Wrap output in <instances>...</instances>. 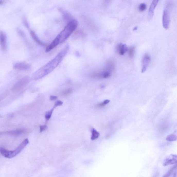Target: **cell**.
<instances>
[{
  "label": "cell",
  "instance_id": "obj_1",
  "mask_svg": "<svg viewBox=\"0 0 177 177\" xmlns=\"http://www.w3.org/2000/svg\"><path fill=\"white\" fill-rule=\"evenodd\" d=\"M69 49L68 45L64 47L50 62L33 73L32 77V80H39L53 71L63 61L69 52Z\"/></svg>",
  "mask_w": 177,
  "mask_h": 177
},
{
  "label": "cell",
  "instance_id": "obj_2",
  "mask_svg": "<svg viewBox=\"0 0 177 177\" xmlns=\"http://www.w3.org/2000/svg\"><path fill=\"white\" fill-rule=\"evenodd\" d=\"M78 25V22L75 20L70 21L63 31L55 38L46 49V52H49L59 44L65 41L76 30Z\"/></svg>",
  "mask_w": 177,
  "mask_h": 177
},
{
  "label": "cell",
  "instance_id": "obj_3",
  "mask_svg": "<svg viewBox=\"0 0 177 177\" xmlns=\"http://www.w3.org/2000/svg\"><path fill=\"white\" fill-rule=\"evenodd\" d=\"M29 143L28 139L23 141L15 149L14 151H9L3 148H0V153L3 156L8 158H12L16 156Z\"/></svg>",
  "mask_w": 177,
  "mask_h": 177
},
{
  "label": "cell",
  "instance_id": "obj_4",
  "mask_svg": "<svg viewBox=\"0 0 177 177\" xmlns=\"http://www.w3.org/2000/svg\"><path fill=\"white\" fill-rule=\"evenodd\" d=\"M170 22V14L169 7L167 6L164 10L162 17V24L165 29H169Z\"/></svg>",
  "mask_w": 177,
  "mask_h": 177
},
{
  "label": "cell",
  "instance_id": "obj_5",
  "mask_svg": "<svg viewBox=\"0 0 177 177\" xmlns=\"http://www.w3.org/2000/svg\"><path fill=\"white\" fill-rule=\"evenodd\" d=\"M30 78L29 76H26L20 79L12 88V90L13 92H16L21 90L24 86L26 85L29 82Z\"/></svg>",
  "mask_w": 177,
  "mask_h": 177
},
{
  "label": "cell",
  "instance_id": "obj_6",
  "mask_svg": "<svg viewBox=\"0 0 177 177\" xmlns=\"http://www.w3.org/2000/svg\"><path fill=\"white\" fill-rule=\"evenodd\" d=\"M0 47L2 51L4 52L6 51L7 48V36L6 33L2 31H0Z\"/></svg>",
  "mask_w": 177,
  "mask_h": 177
},
{
  "label": "cell",
  "instance_id": "obj_7",
  "mask_svg": "<svg viewBox=\"0 0 177 177\" xmlns=\"http://www.w3.org/2000/svg\"><path fill=\"white\" fill-rule=\"evenodd\" d=\"M151 60L150 55L148 53L144 54L143 57L142 62V73H144L146 71L149 65Z\"/></svg>",
  "mask_w": 177,
  "mask_h": 177
},
{
  "label": "cell",
  "instance_id": "obj_8",
  "mask_svg": "<svg viewBox=\"0 0 177 177\" xmlns=\"http://www.w3.org/2000/svg\"><path fill=\"white\" fill-rule=\"evenodd\" d=\"M177 162V156L176 155L172 154L167 157L164 161L163 165L165 166H166L176 164Z\"/></svg>",
  "mask_w": 177,
  "mask_h": 177
},
{
  "label": "cell",
  "instance_id": "obj_9",
  "mask_svg": "<svg viewBox=\"0 0 177 177\" xmlns=\"http://www.w3.org/2000/svg\"><path fill=\"white\" fill-rule=\"evenodd\" d=\"M13 68L15 69L26 71L30 70L31 66L30 64L24 62H17L14 65Z\"/></svg>",
  "mask_w": 177,
  "mask_h": 177
},
{
  "label": "cell",
  "instance_id": "obj_10",
  "mask_svg": "<svg viewBox=\"0 0 177 177\" xmlns=\"http://www.w3.org/2000/svg\"><path fill=\"white\" fill-rule=\"evenodd\" d=\"M111 76V73L110 71L107 70L102 72L94 73L92 75L93 77L97 79H106L110 77Z\"/></svg>",
  "mask_w": 177,
  "mask_h": 177
},
{
  "label": "cell",
  "instance_id": "obj_11",
  "mask_svg": "<svg viewBox=\"0 0 177 177\" xmlns=\"http://www.w3.org/2000/svg\"><path fill=\"white\" fill-rule=\"evenodd\" d=\"M159 1L157 0H154L152 2L150 6L148 12V19L149 20H151L153 16L154 15V11Z\"/></svg>",
  "mask_w": 177,
  "mask_h": 177
},
{
  "label": "cell",
  "instance_id": "obj_12",
  "mask_svg": "<svg viewBox=\"0 0 177 177\" xmlns=\"http://www.w3.org/2000/svg\"><path fill=\"white\" fill-rule=\"evenodd\" d=\"M128 50L127 46L125 44L119 43L117 47V51L118 54L121 55H124Z\"/></svg>",
  "mask_w": 177,
  "mask_h": 177
},
{
  "label": "cell",
  "instance_id": "obj_13",
  "mask_svg": "<svg viewBox=\"0 0 177 177\" xmlns=\"http://www.w3.org/2000/svg\"><path fill=\"white\" fill-rule=\"evenodd\" d=\"M24 130L23 129H19L4 132L5 134L13 136H16L20 135L24 132Z\"/></svg>",
  "mask_w": 177,
  "mask_h": 177
},
{
  "label": "cell",
  "instance_id": "obj_14",
  "mask_svg": "<svg viewBox=\"0 0 177 177\" xmlns=\"http://www.w3.org/2000/svg\"><path fill=\"white\" fill-rule=\"evenodd\" d=\"M107 70L110 71L114 70L115 68V64L114 62L111 60L107 61L106 63Z\"/></svg>",
  "mask_w": 177,
  "mask_h": 177
},
{
  "label": "cell",
  "instance_id": "obj_15",
  "mask_svg": "<svg viewBox=\"0 0 177 177\" xmlns=\"http://www.w3.org/2000/svg\"><path fill=\"white\" fill-rule=\"evenodd\" d=\"M30 34H31L32 38L36 41V42H37L38 44H39V45H42H42H43V43L40 41L34 32L33 31H31V32H30Z\"/></svg>",
  "mask_w": 177,
  "mask_h": 177
},
{
  "label": "cell",
  "instance_id": "obj_16",
  "mask_svg": "<svg viewBox=\"0 0 177 177\" xmlns=\"http://www.w3.org/2000/svg\"><path fill=\"white\" fill-rule=\"evenodd\" d=\"M91 132H92V136H91V139L92 140H94L99 137L100 136L99 133L95 129H92Z\"/></svg>",
  "mask_w": 177,
  "mask_h": 177
},
{
  "label": "cell",
  "instance_id": "obj_17",
  "mask_svg": "<svg viewBox=\"0 0 177 177\" xmlns=\"http://www.w3.org/2000/svg\"><path fill=\"white\" fill-rule=\"evenodd\" d=\"M128 54L130 58H133L134 57L135 52V48L134 47H132L129 48L128 50Z\"/></svg>",
  "mask_w": 177,
  "mask_h": 177
},
{
  "label": "cell",
  "instance_id": "obj_18",
  "mask_svg": "<svg viewBox=\"0 0 177 177\" xmlns=\"http://www.w3.org/2000/svg\"><path fill=\"white\" fill-rule=\"evenodd\" d=\"M177 137L174 134H171L168 136L166 138V140L169 141H175L177 140Z\"/></svg>",
  "mask_w": 177,
  "mask_h": 177
},
{
  "label": "cell",
  "instance_id": "obj_19",
  "mask_svg": "<svg viewBox=\"0 0 177 177\" xmlns=\"http://www.w3.org/2000/svg\"><path fill=\"white\" fill-rule=\"evenodd\" d=\"M54 108L52 109L47 111L46 112V114H45V118L47 120H49L51 118L52 116V113H53V110H54Z\"/></svg>",
  "mask_w": 177,
  "mask_h": 177
},
{
  "label": "cell",
  "instance_id": "obj_20",
  "mask_svg": "<svg viewBox=\"0 0 177 177\" xmlns=\"http://www.w3.org/2000/svg\"><path fill=\"white\" fill-rule=\"evenodd\" d=\"M176 165L175 166H174L170 170V171H169L163 177H170L171 176V175L172 174L173 171L176 168Z\"/></svg>",
  "mask_w": 177,
  "mask_h": 177
},
{
  "label": "cell",
  "instance_id": "obj_21",
  "mask_svg": "<svg viewBox=\"0 0 177 177\" xmlns=\"http://www.w3.org/2000/svg\"><path fill=\"white\" fill-rule=\"evenodd\" d=\"M72 92V90L71 88H68L66 89L63 91L62 92V94L63 96H66L71 94Z\"/></svg>",
  "mask_w": 177,
  "mask_h": 177
},
{
  "label": "cell",
  "instance_id": "obj_22",
  "mask_svg": "<svg viewBox=\"0 0 177 177\" xmlns=\"http://www.w3.org/2000/svg\"><path fill=\"white\" fill-rule=\"evenodd\" d=\"M147 8L146 5L145 3H142L140 4L139 7V11H144L145 10H146Z\"/></svg>",
  "mask_w": 177,
  "mask_h": 177
},
{
  "label": "cell",
  "instance_id": "obj_23",
  "mask_svg": "<svg viewBox=\"0 0 177 177\" xmlns=\"http://www.w3.org/2000/svg\"><path fill=\"white\" fill-rule=\"evenodd\" d=\"M22 23H23V24L27 28H29V23L27 20L26 18L25 17H23L22 18Z\"/></svg>",
  "mask_w": 177,
  "mask_h": 177
},
{
  "label": "cell",
  "instance_id": "obj_24",
  "mask_svg": "<svg viewBox=\"0 0 177 177\" xmlns=\"http://www.w3.org/2000/svg\"><path fill=\"white\" fill-rule=\"evenodd\" d=\"M110 101L109 100H104L102 103L99 104L98 105V106L99 107H103L105 106V105L108 104L110 102Z\"/></svg>",
  "mask_w": 177,
  "mask_h": 177
},
{
  "label": "cell",
  "instance_id": "obj_25",
  "mask_svg": "<svg viewBox=\"0 0 177 177\" xmlns=\"http://www.w3.org/2000/svg\"><path fill=\"white\" fill-rule=\"evenodd\" d=\"M63 104V102L62 101H60V100H58V101H56V102H55L53 108L54 109L55 108L57 107L61 106Z\"/></svg>",
  "mask_w": 177,
  "mask_h": 177
},
{
  "label": "cell",
  "instance_id": "obj_26",
  "mask_svg": "<svg viewBox=\"0 0 177 177\" xmlns=\"http://www.w3.org/2000/svg\"><path fill=\"white\" fill-rule=\"evenodd\" d=\"M47 128V126L46 125L44 126H40V132H42L45 130H46Z\"/></svg>",
  "mask_w": 177,
  "mask_h": 177
},
{
  "label": "cell",
  "instance_id": "obj_27",
  "mask_svg": "<svg viewBox=\"0 0 177 177\" xmlns=\"http://www.w3.org/2000/svg\"><path fill=\"white\" fill-rule=\"evenodd\" d=\"M58 99V97L56 96H54V95H51L50 97V100L52 101H54V100H56Z\"/></svg>",
  "mask_w": 177,
  "mask_h": 177
},
{
  "label": "cell",
  "instance_id": "obj_28",
  "mask_svg": "<svg viewBox=\"0 0 177 177\" xmlns=\"http://www.w3.org/2000/svg\"><path fill=\"white\" fill-rule=\"evenodd\" d=\"M4 134H5L4 132H0V136Z\"/></svg>",
  "mask_w": 177,
  "mask_h": 177
},
{
  "label": "cell",
  "instance_id": "obj_29",
  "mask_svg": "<svg viewBox=\"0 0 177 177\" xmlns=\"http://www.w3.org/2000/svg\"><path fill=\"white\" fill-rule=\"evenodd\" d=\"M176 173H175L173 177H176Z\"/></svg>",
  "mask_w": 177,
  "mask_h": 177
},
{
  "label": "cell",
  "instance_id": "obj_30",
  "mask_svg": "<svg viewBox=\"0 0 177 177\" xmlns=\"http://www.w3.org/2000/svg\"><path fill=\"white\" fill-rule=\"evenodd\" d=\"M137 29V27H136L135 28H134V30H136Z\"/></svg>",
  "mask_w": 177,
  "mask_h": 177
},
{
  "label": "cell",
  "instance_id": "obj_31",
  "mask_svg": "<svg viewBox=\"0 0 177 177\" xmlns=\"http://www.w3.org/2000/svg\"><path fill=\"white\" fill-rule=\"evenodd\" d=\"M2 2L1 1H0V5L2 4Z\"/></svg>",
  "mask_w": 177,
  "mask_h": 177
}]
</instances>
